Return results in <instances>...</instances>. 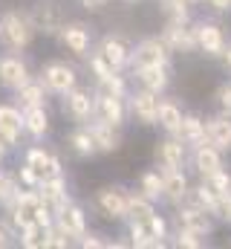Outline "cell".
Here are the masks:
<instances>
[{
	"mask_svg": "<svg viewBox=\"0 0 231 249\" xmlns=\"http://www.w3.org/2000/svg\"><path fill=\"white\" fill-rule=\"evenodd\" d=\"M38 32L32 26L29 9H6L0 12V47L9 53H23L35 44Z\"/></svg>",
	"mask_w": 231,
	"mask_h": 249,
	"instance_id": "obj_1",
	"label": "cell"
},
{
	"mask_svg": "<svg viewBox=\"0 0 231 249\" xmlns=\"http://www.w3.org/2000/svg\"><path fill=\"white\" fill-rule=\"evenodd\" d=\"M44 87H47V93L50 96H64L66 90H72L78 81H81V72H78V67L69 61H61V58H55V61H47L41 70H38V75H35Z\"/></svg>",
	"mask_w": 231,
	"mask_h": 249,
	"instance_id": "obj_2",
	"label": "cell"
},
{
	"mask_svg": "<svg viewBox=\"0 0 231 249\" xmlns=\"http://www.w3.org/2000/svg\"><path fill=\"white\" fill-rule=\"evenodd\" d=\"M58 99H61V113L72 124H87L96 116V93L93 87H84L81 81Z\"/></svg>",
	"mask_w": 231,
	"mask_h": 249,
	"instance_id": "obj_3",
	"label": "cell"
},
{
	"mask_svg": "<svg viewBox=\"0 0 231 249\" xmlns=\"http://www.w3.org/2000/svg\"><path fill=\"white\" fill-rule=\"evenodd\" d=\"M55 41L69 53V55L87 58V53H90L93 44H96V35H93V26H90L87 20H69V18H66V23L58 29Z\"/></svg>",
	"mask_w": 231,
	"mask_h": 249,
	"instance_id": "obj_4",
	"label": "cell"
},
{
	"mask_svg": "<svg viewBox=\"0 0 231 249\" xmlns=\"http://www.w3.org/2000/svg\"><path fill=\"white\" fill-rule=\"evenodd\" d=\"M29 18H32V26L38 35L55 38L58 29L66 23V9L58 0H35V6L29 9Z\"/></svg>",
	"mask_w": 231,
	"mask_h": 249,
	"instance_id": "obj_5",
	"label": "cell"
},
{
	"mask_svg": "<svg viewBox=\"0 0 231 249\" xmlns=\"http://www.w3.org/2000/svg\"><path fill=\"white\" fill-rule=\"evenodd\" d=\"M93 50H99L104 55V61L110 64L118 72H127V64H130V50H133V41L124 35V32H104L99 38V44H93Z\"/></svg>",
	"mask_w": 231,
	"mask_h": 249,
	"instance_id": "obj_6",
	"label": "cell"
},
{
	"mask_svg": "<svg viewBox=\"0 0 231 249\" xmlns=\"http://www.w3.org/2000/svg\"><path fill=\"white\" fill-rule=\"evenodd\" d=\"M96 209L101 212V217L113 220V223H124L127 220V188L118 183H107L96 191L93 197Z\"/></svg>",
	"mask_w": 231,
	"mask_h": 249,
	"instance_id": "obj_7",
	"label": "cell"
},
{
	"mask_svg": "<svg viewBox=\"0 0 231 249\" xmlns=\"http://www.w3.org/2000/svg\"><path fill=\"white\" fill-rule=\"evenodd\" d=\"M171 58H173V53L165 47V41H162L159 35H150V38H142L139 44H133L127 70L153 67V64H171Z\"/></svg>",
	"mask_w": 231,
	"mask_h": 249,
	"instance_id": "obj_8",
	"label": "cell"
},
{
	"mask_svg": "<svg viewBox=\"0 0 231 249\" xmlns=\"http://www.w3.org/2000/svg\"><path fill=\"white\" fill-rule=\"evenodd\" d=\"M173 226H179V229H191V232L208 238V235L214 232V217H211L208 212H202L197 203L182 200V203L173 206Z\"/></svg>",
	"mask_w": 231,
	"mask_h": 249,
	"instance_id": "obj_9",
	"label": "cell"
},
{
	"mask_svg": "<svg viewBox=\"0 0 231 249\" xmlns=\"http://www.w3.org/2000/svg\"><path fill=\"white\" fill-rule=\"evenodd\" d=\"M32 75H35L32 67H29V61H26L20 53H9V50L0 53V90L12 93V90H17L20 84H26Z\"/></svg>",
	"mask_w": 231,
	"mask_h": 249,
	"instance_id": "obj_10",
	"label": "cell"
},
{
	"mask_svg": "<svg viewBox=\"0 0 231 249\" xmlns=\"http://www.w3.org/2000/svg\"><path fill=\"white\" fill-rule=\"evenodd\" d=\"M159 38L165 41V47L173 55H194L197 53V32H194V20L191 23H173L165 20V26L159 29Z\"/></svg>",
	"mask_w": 231,
	"mask_h": 249,
	"instance_id": "obj_11",
	"label": "cell"
},
{
	"mask_svg": "<svg viewBox=\"0 0 231 249\" xmlns=\"http://www.w3.org/2000/svg\"><path fill=\"white\" fill-rule=\"evenodd\" d=\"M194 32H197V53L205 58H220L229 38L223 32V26L217 20H194Z\"/></svg>",
	"mask_w": 231,
	"mask_h": 249,
	"instance_id": "obj_12",
	"label": "cell"
},
{
	"mask_svg": "<svg viewBox=\"0 0 231 249\" xmlns=\"http://www.w3.org/2000/svg\"><path fill=\"white\" fill-rule=\"evenodd\" d=\"M20 162H26L41 180H44V177H52V174H64V162H61V157H58L55 151H50L47 145H41V142H32L29 148H23Z\"/></svg>",
	"mask_w": 231,
	"mask_h": 249,
	"instance_id": "obj_13",
	"label": "cell"
},
{
	"mask_svg": "<svg viewBox=\"0 0 231 249\" xmlns=\"http://www.w3.org/2000/svg\"><path fill=\"white\" fill-rule=\"evenodd\" d=\"M55 223L58 229L72 241V247H75V241L90 229V220H87V209L81 206V203H75V200H69V203H64L61 209L55 212Z\"/></svg>",
	"mask_w": 231,
	"mask_h": 249,
	"instance_id": "obj_14",
	"label": "cell"
},
{
	"mask_svg": "<svg viewBox=\"0 0 231 249\" xmlns=\"http://www.w3.org/2000/svg\"><path fill=\"white\" fill-rule=\"evenodd\" d=\"M156 107H159V96L145 90V87H130L127 93V113L142 124V127H153L156 124Z\"/></svg>",
	"mask_w": 231,
	"mask_h": 249,
	"instance_id": "obj_15",
	"label": "cell"
},
{
	"mask_svg": "<svg viewBox=\"0 0 231 249\" xmlns=\"http://www.w3.org/2000/svg\"><path fill=\"white\" fill-rule=\"evenodd\" d=\"M127 75H133V81H136L139 87H145V90H150V93H156V96L168 93V87H171V81H173L171 64H153V67L127 70Z\"/></svg>",
	"mask_w": 231,
	"mask_h": 249,
	"instance_id": "obj_16",
	"label": "cell"
},
{
	"mask_svg": "<svg viewBox=\"0 0 231 249\" xmlns=\"http://www.w3.org/2000/svg\"><path fill=\"white\" fill-rule=\"evenodd\" d=\"M153 162H156V168H162V171H168V168H185V162H188V148H185L176 136H168V133H165V139H156V145H153Z\"/></svg>",
	"mask_w": 231,
	"mask_h": 249,
	"instance_id": "obj_17",
	"label": "cell"
},
{
	"mask_svg": "<svg viewBox=\"0 0 231 249\" xmlns=\"http://www.w3.org/2000/svg\"><path fill=\"white\" fill-rule=\"evenodd\" d=\"M87 130H90V136H93L99 154H116V151H121V145H124V133H121V127H116V124H107V122H101V119H90V122H87Z\"/></svg>",
	"mask_w": 231,
	"mask_h": 249,
	"instance_id": "obj_18",
	"label": "cell"
},
{
	"mask_svg": "<svg viewBox=\"0 0 231 249\" xmlns=\"http://www.w3.org/2000/svg\"><path fill=\"white\" fill-rule=\"evenodd\" d=\"M35 191H38V194H41V200L52 209V214H55L64 203H69V200H72V194H69V183H66V174H52V177L38 180Z\"/></svg>",
	"mask_w": 231,
	"mask_h": 249,
	"instance_id": "obj_19",
	"label": "cell"
},
{
	"mask_svg": "<svg viewBox=\"0 0 231 249\" xmlns=\"http://www.w3.org/2000/svg\"><path fill=\"white\" fill-rule=\"evenodd\" d=\"M96 93V90H93ZM127 99H118V96H101L96 93V116L93 119H101L107 124H116V127H124L127 124Z\"/></svg>",
	"mask_w": 231,
	"mask_h": 249,
	"instance_id": "obj_20",
	"label": "cell"
},
{
	"mask_svg": "<svg viewBox=\"0 0 231 249\" xmlns=\"http://www.w3.org/2000/svg\"><path fill=\"white\" fill-rule=\"evenodd\" d=\"M52 130V113L47 107H23V133L32 142H44Z\"/></svg>",
	"mask_w": 231,
	"mask_h": 249,
	"instance_id": "obj_21",
	"label": "cell"
},
{
	"mask_svg": "<svg viewBox=\"0 0 231 249\" xmlns=\"http://www.w3.org/2000/svg\"><path fill=\"white\" fill-rule=\"evenodd\" d=\"M205 142H211L223 154H231V116L229 113L205 116Z\"/></svg>",
	"mask_w": 231,
	"mask_h": 249,
	"instance_id": "obj_22",
	"label": "cell"
},
{
	"mask_svg": "<svg viewBox=\"0 0 231 249\" xmlns=\"http://www.w3.org/2000/svg\"><path fill=\"white\" fill-rule=\"evenodd\" d=\"M50 99H52V96L47 93V87H44L35 75H32L26 84H20L17 90H12V102H15L20 110H23V107H47Z\"/></svg>",
	"mask_w": 231,
	"mask_h": 249,
	"instance_id": "obj_23",
	"label": "cell"
},
{
	"mask_svg": "<svg viewBox=\"0 0 231 249\" xmlns=\"http://www.w3.org/2000/svg\"><path fill=\"white\" fill-rule=\"evenodd\" d=\"M173 136H176L188 151L197 148V145H202V142H205V119H202L199 113H194V110L182 113V122H179V127H176Z\"/></svg>",
	"mask_w": 231,
	"mask_h": 249,
	"instance_id": "obj_24",
	"label": "cell"
},
{
	"mask_svg": "<svg viewBox=\"0 0 231 249\" xmlns=\"http://www.w3.org/2000/svg\"><path fill=\"white\" fill-rule=\"evenodd\" d=\"M162 171V168H159ZM188 191H191V180H188V174L182 171V168H168V171H162V200H168L171 206L176 203H182L185 197H188Z\"/></svg>",
	"mask_w": 231,
	"mask_h": 249,
	"instance_id": "obj_25",
	"label": "cell"
},
{
	"mask_svg": "<svg viewBox=\"0 0 231 249\" xmlns=\"http://www.w3.org/2000/svg\"><path fill=\"white\" fill-rule=\"evenodd\" d=\"M188 160H191V165H194V171H197L199 177H205V174L223 168V151H217L211 142H202V145L191 148Z\"/></svg>",
	"mask_w": 231,
	"mask_h": 249,
	"instance_id": "obj_26",
	"label": "cell"
},
{
	"mask_svg": "<svg viewBox=\"0 0 231 249\" xmlns=\"http://www.w3.org/2000/svg\"><path fill=\"white\" fill-rule=\"evenodd\" d=\"M64 142H66L69 154L78 157V160H93V157L99 154V151H96V142H93V136H90V130H87V124L69 127V133L64 136Z\"/></svg>",
	"mask_w": 231,
	"mask_h": 249,
	"instance_id": "obj_27",
	"label": "cell"
},
{
	"mask_svg": "<svg viewBox=\"0 0 231 249\" xmlns=\"http://www.w3.org/2000/svg\"><path fill=\"white\" fill-rule=\"evenodd\" d=\"M182 105L176 102V99H168L165 93L159 96V107H156V124L168 133V136H173L176 133V127H179V122H182Z\"/></svg>",
	"mask_w": 231,
	"mask_h": 249,
	"instance_id": "obj_28",
	"label": "cell"
},
{
	"mask_svg": "<svg viewBox=\"0 0 231 249\" xmlns=\"http://www.w3.org/2000/svg\"><path fill=\"white\" fill-rule=\"evenodd\" d=\"M93 90L101 93V96L127 99V93H130V78H127V72H110V75H104V78H96V81H93Z\"/></svg>",
	"mask_w": 231,
	"mask_h": 249,
	"instance_id": "obj_29",
	"label": "cell"
},
{
	"mask_svg": "<svg viewBox=\"0 0 231 249\" xmlns=\"http://www.w3.org/2000/svg\"><path fill=\"white\" fill-rule=\"evenodd\" d=\"M185 200L197 203V206H199L202 212H208V214H211V217L217 220V212H220V197H217V194H214L211 188L205 186L202 180H199L197 186H191V191H188V197H185Z\"/></svg>",
	"mask_w": 231,
	"mask_h": 249,
	"instance_id": "obj_30",
	"label": "cell"
},
{
	"mask_svg": "<svg viewBox=\"0 0 231 249\" xmlns=\"http://www.w3.org/2000/svg\"><path fill=\"white\" fill-rule=\"evenodd\" d=\"M15 244L20 249H47V226L29 223L15 232Z\"/></svg>",
	"mask_w": 231,
	"mask_h": 249,
	"instance_id": "obj_31",
	"label": "cell"
},
{
	"mask_svg": "<svg viewBox=\"0 0 231 249\" xmlns=\"http://www.w3.org/2000/svg\"><path fill=\"white\" fill-rule=\"evenodd\" d=\"M136 191H142L145 197H150L153 203L162 200V171L159 168H145L136 180Z\"/></svg>",
	"mask_w": 231,
	"mask_h": 249,
	"instance_id": "obj_32",
	"label": "cell"
},
{
	"mask_svg": "<svg viewBox=\"0 0 231 249\" xmlns=\"http://www.w3.org/2000/svg\"><path fill=\"white\" fill-rule=\"evenodd\" d=\"M156 212V203L150 200V197H145L142 191H130L127 188V217H133V220H145L148 214H153Z\"/></svg>",
	"mask_w": 231,
	"mask_h": 249,
	"instance_id": "obj_33",
	"label": "cell"
},
{
	"mask_svg": "<svg viewBox=\"0 0 231 249\" xmlns=\"http://www.w3.org/2000/svg\"><path fill=\"white\" fill-rule=\"evenodd\" d=\"M20 180H17V174H15V168H0V212L17 197V191H20Z\"/></svg>",
	"mask_w": 231,
	"mask_h": 249,
	"instance_id": "obj_34",
	"label": "cell"
},
{
	"mask_svg": "<svg viewBox=\"0 0 231 249\" xmlns=\"http://www.w3.org/2000/svg\"><path fill=\"white\" fill-rule=\"evenodd\" d=\"M0 127L23 136V110L15 102H0Z\"/></svg>",
	"mask_w": 231,
	"mask_h": 249,
	"instance_id": "obj_35",
	"label": "cell"
},
{
	"mask_svg": "<svg viewBox=\"0 0 231 249\" xmlns=\"http://www.w3.org/2000/svg\"><path fill=\"white\" fill-rule=\"evenodd\" d=\"M165 18L173 23H191V3L188 0H159Z\"/></svg>",
	"mask_w": 231,
	"mask_h": 249,
	"instance_id": "obj_36",
	"label": "cell"
},
{
	"mask_svg": "<svg viewBox=\"0 0 231 249\" xmlns=\"http://www.w3.org/2000/svg\"><path fill=\"white\" fill-rule=\"evenodd\" d=\"M202 183L211 188L217 197L231 194V174H229V168H226V165H223V168H217V171H211V174H205V177H202Z\"/></svg>",
	"mask_w": 231,
	"mask_h": 249,
	"instance_id": "obj_37",
	"label": "cell"
},
{
	"mask_svg": "<svg viewBox=\"0 0 231 249\" xmlns=\"http://www.w3.org/2000/svg\"><path fill=\"white\" fill-rule=\"evenodd\" d=\"M142 223H145V229H148V235H150V238H162V241H168V238H171V220H168L165 214L153 212V214H148Z\"/></svg>",
	"mask_w": 231,
	"mask_h": 249,
	"instance_id": "obj_38",
	"label": "cell"
},
{
	"mask_svg": "<svg viewBox=\"0 0 231 249\" xmlns=\"http://www.w3.org/2000/svg\"><path fill=\"white\" fill-rule=\"evenodd\" d=\"M171 247H176V249H202L205 247V238L197 235V232H191V229H179V226H176Z\"/></svg>",
	"mask_w": 231,
	"mask_h": 249,
	"instance_id": "obj_39",
	"label": "cell"
},
{
	"mask_svg": "<svg viewBox=\"0 0 231 249\" xmlns=\"http://www.w3.org/2000/svg\"><path fill=\"white\" fill-rule=\"evenodd\" d=\"M69 247H72V241L58 229L55 223L47 226V249H69Z\"/></svg>",
	"mask_w": 231,
	"mask_h": 249,
	"instance_id": "obj_40",
	"label": "cell"
},
{
	"mask_svg": "<svg viewBox=\"0 0 231 249\" xmlns=\"http://www.w3.org/2000/svg\"><path fill=\"white\" fill-rule=\"evenodd\" d=\"M75 247L78 249H107V241H104V235H99V232H84L78 241H75Z\"/></svg>",
	"mask_w": 231,
	"mask_h": 249,
	"instance_id": "obj_41",
	"label": "cell"
},
{
	"mask_svg": "<svg viewBox=\"0 0 231 249\" xmlns=\"http://www.w3.org/2000/svg\"><path fill=\"white\" fill-rule=\"evenodd\" d=\"M214 99H217V107H220V113H229V116H231V81H223V84L217 87Z\"/></svg>",
	"mask_w": 231,
	"mask_h": 249,
	"instance_id": "obj_42",
	"label": "cell"
},
{
	"mask_svg": "<svg viewBox=\"0 0 231 249\" xmlns=\"http://www.w3.org/2000/svg\"><path fill=\"white\" fill-rule=\"evenodd\" d=\"M15 174H17V180H20V186H23V188H35V186H38V180H41V177L26 165V162H17Z\"/></svg>",
	"mask_w": 231,
	"mask_h": 249,
	"instance_id": "obj_43",
	"label": "cell"
},
{
	"mask_svg": "<svg viewBox=\"0 0 231 249\" xmlns=\"http://www.w3.org/2000/svg\"><path fill=\"white\" fill-rule=\"evenodd\" d=\"M217 220L231 226V194H223L220 197V212H217Z\"/></svg>",
	"mask_w": 231,
	"mask_h": 249,
	"instance_id": "obj_44",
	"label": "cell"
},
{
	"mask_svg": "<svg viewBox=\"0 0 231 249\" xmlns=\"http://www.w3.org/2000/svg\"><path fill=\"white\" fill-rule=\"evenodd\" d=\"M15 244V232L6 226V220L0 217V249H6V247H12Z\"/></svg>",
	"mask_w": 231,
	"mask_h": 249,
	"instance_id": "obj_45",
	"label": "cell"
},
{
	"mask_svg": "<svg viewBox=\"0 0 231 249\" xmlns=\"http://www.w3.org/2000/svg\"><path fill=\"white\" fill-rule=\"evenodd\" d=\"M78 6L87 9V12H101V9L110 6V0H78Z\"/></svg>",
	"mask_w": 231,
	"mask_h": 249,
	"instance_id": "obj_46",
	"label": "cell"
},
{
	"mask_svg": "<svg viewBox=\"0 0 231 249\" xmlns=\"http://www.w3.org/2000/svg\"><path fill=\"white\" fill-rule=\"evenodd\" d=\"M205 3H208L214 12H220V15H223V12H231V0H205Z\"/></svg>",
	"mask_w": 231,
	"mask_h": 249,
	"instance_id": "obj_47",
	"label": "cell"
},
{
	"mask_svg": "<svg viewBox=\"0 0 231 249\" xmlns=\"http://www.w3.org/2000/svg\"><path fill=\"white\" fill-rule=\"evenodd\" d=\"M220 61H223V67L231 72V44H226V50H223V55H220Z\"/></svg>",
	"mask_w": 231,
	"mask_h": 249,
	"instance_id": "obj_48",
	"label": "cell"
},
{
	"mask_svg": "<svg viewBox=\"0 0 231 249\" xmlns=\"http://www.w3.org/2000/svg\"><path fill=\"white\" fill-rule=\"evenodd\" d=\"M188 3H191V6H199V3H205V0H188Z\"/></svg>",
	"mask_w": 231,
	"mask_h": 249,
	"instance_id": "obj_49",
	"label": "cell"
},
{
	"mask_svg": "<svg viewBox=\"0 0 231 249\" xmlns=\"http://www.w3.org/2000/svg\"><path fill=\"white\" fill-rule=\"evenodd\" d=\"M121 3H127V6H133V3H139V0H121Z\"/></svg>",
	"mask_w": 231,
	"mask_h": 249,
	"instance_id": "obj_50",
	"label": "cell"
},
{
	"mask_svg": "<svg viewBox=\"0 0 231 249\" xmlns=\"http://www.w3.org/2000/svg\"><path fill=\"white\" fill-rule=\"evenodd\" d=\"M3 165H6V162H0V168H3Z\"/></svg>",
	"mask_w": 231,
	"mask_h": 249,
	"instance_id": "obj_51",
	"label": "cell"
},
{
	"mask_svg": "<svg viewBox=\"0 0 231 249\" xmlns=\"http://www.w3.org/2000/svg\"><path fill=\"white\" fill-rule=\"evenodd\" d=\"M156 3H159V0H156Z\"/></svg>",
	"mask_w": 231,
	"mask_h": 249,
	"instance_id": "obj_52",
	"label": "cell"
},
{
	"mask_svg": "<svg viewBox=\"0 0 231 249\" xmlns=\"http://www.w3.org/2000/svg\"><path fill=\"white\" fill-rule=\"evenodd\" d=\"M32 3H35V0H32Z\"/></svg>",
	"mask_w": 231,
	"mask_h": 249,
	"instance_id": "obj_53",
	"label": "cell"
}]
</instances>
